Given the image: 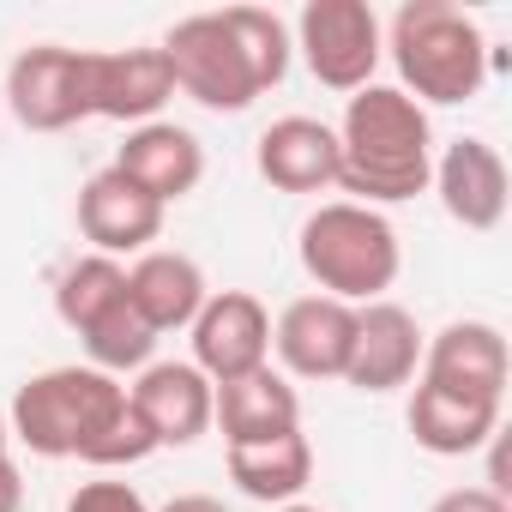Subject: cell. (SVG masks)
I'll list each match as a JSON object with an SVG mask.
<instances>
[{"mask_svg": "<svg viewBox=\"0 0 512 512\" xmlns=\"http://www.w3.org/2000/svg\"><path fill=\"white\" fill-rule=\"evenodd\" d=\"M428 512H512L500 494H488V488H452V494H440Z\"/></svg>", "mask_w": 512, "mask_h": 512, "instance_id": "cell-25", "label": "cell"}, {"mask_svg": "<svg viewBox=\"0 0 512 512\" xmlns=\"http://www.w3.org/2000/svg\"><path fill=\"white\" fill-rule=\"evenodd\" d=\"M163 205L151 193H139L121 169H97L85 187H79V235L91 241V253H145L157 235H163Z\"/></svg>", "mask_w": 512, "mask_h": 512, "instance_id": "cell-13", "label": "cell"}, {"mask_svg": "<svg viewBox=\"0 0 512 512\" xmlns=\"http://www.w3.org/2000/svg\"><path fill=\"white\" fill-rule=\"evenodd\" d=\"M127 404V386L103 368H43L13 392L7 428L25 452L37 458H85L97 446V434L115 422V410Z\"/></svg>", "mask_w": 512, "mask_h": 512, "instance_id": "cell-5", "label": "cell"}, {"mask_svg": "<svg viewBox=\"0 0 512 512\" xmlns=\"http://www.w3.org/2000/svg\"><path fill=\"white\" fill-rule=\"evenodd\" d=\"M151 350H157V332L121 302L115 314H103L91 332H85V356H91V368H103V374H133V368H151Z\"/></svg>", "mask_w": 512, "mask_h": 512, "instance_id": "cell-23", "label": "cell"}, {"mask_svg": "<svg viewBox=\"0 0 512 512\" xmlns=\"http://www.w3.org/2000/svg\"><path fill=\"white\" fill-rule=\"evenodd\" d=\"M296 260L320 284V296L368 308V302H386V290L398 284L404 247L386 211L356 205V199H326L320 211H308L296 235Z\"/></svg>", "mask_w": 512, "mask_h": 512, "instance_id": "cell-4", "label": "cell"}, {"mask_svg": "<svg viewBox=\"0 0 512 512\" xmlns=\"http://www.w3.org/2000/svg\"><path fill=\"white\" fill-rule=\"evenodd\" d=\"M272 512H320V506H302V500H290V506H272Z\"/></svg>", "mask_w": 512, "mask_h": 512, "instance_id": "cell-29", "label": "cell"}, {"mask_svg": "<svg viewBox=\"0 0 512 512\" xmlns=\"http://www.w3.org/2000/svg\"><path fill=\"white\" fill-rule=\"evenodd\" d=\"M0 512H25V476L13 458H0Z\"/></svg>", "mask_w": 512, "mask_h": 512, "instance_id": "cell-26", "label": "cell"}, {"mask_svg": "<svg viewBox=\"0 0 512 512\" xmlns=\"http://www.w3.org/2000/svg\"><path fill=\"white\" fill-rule=\"evenodd\" d=\"M187 332H193V368L211 386L272 362V314L253 290H211Z\"/></svg>", "mask_w": 512, "mask_h": 512, "instance_id": "cell-8", "label": "cell"}, {"mask_svg": "<svg viewBox=\"0 0 512 512\" xmlns=\"http://www.w3.org/2000/svg\"><path fill=\"white\" fill-rule=\"evenodd\" d=\"M416 374H422V386L500 404L506 398V374H512L506 332L488 326V320H452L434 338H422V368Z\"/></svg>", "mask_w": 512, "mask_h": 512, "instance_id": "cell-10", "label": "cell"}, {"mask_svg": "<svg viewBox=\"0 0 512 512\" xmlns=\"http://www.w3.org/2000/svg\"><path fill=\"white\" fill-rule=\"evenodd\" d=\"M350 344H356V308L332 302V296H296L278 326H272V350L296 380H344L350 368Z\"/></svg>", "mask_w": 512, "mask_h": 512, "instance_id": "cell-11", "label": "cell"}, {"mask_svg": "<svg viewBox=\"0 0 512 512\" xmlns=\"http://www.w3.org/2000/svg\"><path fill=\"white\" fill-rule=\"evenodd\" d=\"M139 422L151 428L157 446H193L211 434V380L193 362H151L127 386Z\"/></svg>", "mask_w": 512, "mask_h": 512, "instance_id": "cell-17", "label": "cell"}, {"mask_svg": "<svg viewBox=\"0 0 512 512\" xmlns=\"http://www.w3.org/2000/svg\"><path fill=\"white\" fill-rule=\"evenodd\" d=\"M127 302V266L109 260V253H85V260H73L61 278H55V314L67 332H91L103 314H115Z\"/></svg>", "mask_w": 512, "mask_h": 512, "instance_id": "cell-22", "label": "cell"}, {"mask_svg": "<svg viewBox=\"0 0 512 512\" xmlns=\"http://www.w3.org/2000/svg\"><path fill=\"white\" fill-rule=\"evenodd\" d=\"M416 368H422L416 314L398 308V302H368V308H356V344H350L344 386H356V392H398V386L416 380Z\"/></svg>", "mask_w": 512, "mask_h": 512, "instance_id": "cell-16", "label": "cell"}, {"mask_svg": "<svg viewBox=\"0 0 512 512\" xmlns=\"http://www.w3.org/2000/svg\"><path fill=\"white\" fill-rule=\"evenodd\" d=\"M446 205L452 223L488 235L500 229L506 217V199H512V181H506V163L488 139H452L440 157H434V181H428Z\"/></svg>", "mask_w": 512, "mask_h": 512, "instance_id": "cell-14", "label": "cell"}, {"mask_svg": "<svg viewBox=\"0 0 512 512\" xmlns=\"http://www.w3.org/2000/svg\"><path fill=\"white\" fill-rule=\"evenodd\" d=\"M211 284L199 272L193 253H175V247H145L139 260L127 266V308L163 338V332H187L193 314L205 308Z\"/></svg>", "mask_w": 512, "mask_h": 512, "instance_id": "cell-18", "label": "cell"}, {"mask_svg": "<svg viewBox=\"0 0 512 512\" xmlns=\"http://www.w3.org/2000/svg\"><path fill=\"white\" fill-rule=\"evenodd\" d=\"M380 37L398 67V91L416 97L422 109L470 103L488 85V37L452 0H404Z\"/></svg>", "mask_w": 512, "mask_h": 512, "instance_id": "cell-3", "label": "cell"}, {"mask_svg": "<svg viewBox=\"0 0 512 512\" xmlns=\"http://www.w3.org/2000/svg\"><path fill=\"white\" fill-rule=\"evenodd\" d=\"M253 163L278 193H326L338 187V127L314 115H284L260 133Z\"/></svg>", "mask_w": 512, "mask_h": 512, "instance_id": "cell-19", "label": "cell"}, {"mask_svg": "<svg viewBox=\"0 0 512 512\" xmlns=\"http://www.w3.org/2000/svg\"><path fill=\"white\" fill-rule=\"evenodd\" d=\"M109 169H121L139 193H151L169 211L175 199H187L205 181V145L181 121H145V127H127V145L115 151Z\"/></svg>", "mask_w": 512, "mask_h": 512, "instance_id": "cell-12", "label": "cell"}, {"mask_svg": "<svg viewBox=\"0 0 512 512\" xmlns=\"http://www.w3.org/2000/svg\"><path fill=\"white\" fill-rule=\"evenodd\" d=\"M404 416H410L416 446L434 452V458H470V452H482L500 434V404L464 398V392H440V386H422V380H416Z\"/></svg>", "mask_w": 512, "mask_h": 512, "instance_id": "cell-20", "label": "cell"}, {"mask_svg": "<svg viewBox=\"0 0 512 512\" xmlns=\"http://www.w3.org/2000/svg\"><path fill=\"white\" fill-rule=\"evenodd\" d=\"M175 91H187L211 115H241L253 97H266L290 73V25L272 7H223V13H187L157 43Z\"/></svg>", "mask_w": 512, "mask_h": 512, "instance_id": "cell-1", "label": "cell"}, {"mask_svg": "<svg viewBox=\"0 0 512 512\" xmlns=\"http://www.w3.org/2000/svg\"><path fill=\"white\" fill-rule=\"evenodd\" d=\"M434 181V127L398 85H362L338 121V187L356 205H404Z\"/></svg>", "mask_w": 512, "mask_h": 512, "instance_id": "cell-2", "label": "cell"}, {"mask_svg": "<svg viewBox=\"0 0 512 512\" xmlns=\"http://www.w3.org/2000/svg\"><path fill=\"white\" fill-rule=\"evenodd\" d=\"M0 458H13V428H7V410H0Z\"/></svg>", "mask_w": 512, "mask_h": 512, "instance_id": "cell-28", "label": "cell"}, {"mask_svg": "<svg viewBox=\"0 0 512 512\" xmlns=\"http://www.w3.org/2000/svg\"><path fill=\"white\" fill-rule=\"evenodd\" d=\"M223 464H229V482L260 506H290L314 482V446H308L302 428L278 434V440H260V446H229Z\"/></svg>", "mask_w": 512, "mask_h": 512, "instance_id": "cell-21", "label": "cell"}, {"mask_svg": "<svg viewBox=\"0 0 512 512\" xmlns=\"http://www.w3.org/2000/svg\"><path fill=\"white\" fill-rule=\"evenodd\" d=\"M175 97V73L163 49H85V109L91 121L145 127Z\"/></svg>", "mask_w": 512, "mask_h": 512, "instance_id": "cell-9", "label": "cell"}, {"mask_svg": "<svg viewBox=\"0 0 512 512\" xmlns=\"http://www.w3.org/2000/svg\"><path fill=\"white\" fill-rule=\"evenodd\" d=\"M211 428H223V452L229 446H260V440H278V434L302 428V398L266 362V368L241 374V380L211 386Z\"/></svg>", "mask_w": 512, "mask_h": 512, "instance_id": "cell-15", "label": "cell"}, {"mask_svg": "<svg viewBox=\"0 0 512 512\" xmlns=\"http://www.w3.org/2000/svg\"><path fill=\"white\" fill-rule=\"evenodd\" d=\"M290 43L302 49L308 73L344 97L374 85V67L386 55V37H380V19H374L368 0H308Z\"/></svg>", "mask_w": 512, "mask_h": 512, "instance_id": "cell-6", "label": "cell"}, {"mask_svg": "<svg viewBox=\"0 0 512 512\" xmlns=\"http://www.w3.org/2000/svg\"><path fill=\"white\" fill-rule=\"evenodd\" d=\"M0 103L31 133H67V127L91 121V109H85V49H61V43L25 49L7 67V79H0Z\"/></svg>", "mask_w": 512, "mask_h": 512, "instance_id": "cell-7", "label": "cell"}, {"mask_svg": "<svg viewBox=\"0 0 512 512\" xmlns=\"http://www.w3.org/2000/svg\"><path fill=\"white\" fill-rule=\"evenodd\" d=\"M67 512H151L133 482H79L67 494Z\"/></svg>", "mask_w": 512, "mask_h": 512, "instance_id": "cell-24", "label": "cell"}, {"mask_svg": "<svg viewBox=\"0 0 512 512\" xmlns=\"http://www.w3.org/2000/svg\"><path fill=\"white\" fill-rule=\"evenodd\" d=\"M157 512H229L217 494H175V500H163Z\"/></svg>", "mask_w": 512, "mask_h": 512, "instance_id": "cell-27", "label": "cell"}]
</instances>
